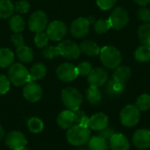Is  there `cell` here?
Returning a JSON list of instances; mask_svg holds the SVG:
<instances>
[{
	"label": "cell",
	"mask_w": 150,
	"mask_h": 150,
	"mask_svg": "<svg viewBox=\"0 0 150 150\" xmlns=\"http://www.w3.org/2000/svg\"><path fill=\"white\" fill-rule=\"evenodd\" d=\"M66 137L68 142L73 146H83L91 139V130L80 125H74L67 131Z\"/></svg>",
	"instance_id": "obj_1"
},
{
	"label": "cell",
	"mask_w": 150,
	"mask_h": 150,
	"mask_svg": "<svg viewBox=\"0 0 150 150\" xmlns=\"http://www.w3.org/2000/svg\"><path fill=\"white\" fill-rule=\"evenodd\" d=\"M100 60L102 63L108 69H115L120 66L122 61L120 51L112 46H105L100 49Z\"/></svg>",
	"instance_id": "obj_2"
},
{
	"label": "cell",
	"mask_w": 150,
	"mask_h": 150,
	"mask_svg": "<svg viewBox=\"0 0 150 150\" xmlns=\"http://www.w3.org/2000/svg\"><path fill=\"white\" fill-rule=\"evenodd\" d=\"M9 80L15 86H22L30 82V75L27 69L21 63H14L8 71Z\"/></svg>",
	"instance_id": "obj_3"
},
{
	"label": "cell",
	"mask_w": 150,
	"mask_h": 150,
	"mask_svg": "<svg viewBox=\"0 0 150 150\" xmlns=\"http://www.w3.org/2000/svg\"><path fill=\"white\" fill-rule=\"evenodd\" d=\"M61 98L63 105L70 111L78 110L83 103V96L73 87L65 88L62 91Z\"/></svg>",
	"instance_id": "obj_4"
},
{
	"label": "cell",
	"mask_w": 150,
	"mask_h": 150,
	"mask_svg": "<svg viewBox=\"0 0 150 150\" xmlns=\"http://www.w3.org/2000/svg\"><path fill=\"white\" fill-rule=\"evenodd\" d=\"M120 118L123 126L132 127L139 123L141 119V111L135 105H127L121 110Z\"/></svg>",
	"instance_id": "obj_5"
},
{
	"label": "cell",
	"mask_w": 150,
	"mask_h": 150,
	"mask_svg": "<svg viewBox=\"0 0 150 150\" xmlns=\"http://www.w3.org/2000/svg\"><path fill=\"white\" fill-rule=\"evenodd\" d=\"M111 27L116 30L123 29L129 21V15L123 7H116L112 10L109 17Z\"/></svg>",
	"instance_id": "obj_6"
},
{
	"label": "cell",
	"mask_w": 150,
	"mask_h": 150,
	"mask_svg": "<svg viewBox=\"0 0 150 150\" xmlns=\"http://www.w3.org/2000/svg\"><path fill=\"white\" fill-rule=\"evenodd\" d=\"M28 25L33 32H43L47 26V17L46 13L42 11H38L33 13L29 18Z\"/></svg>",
	"instance_id": "obj_7"
},
{
	"label": "cell",
	"mask_w": 150,
	"mask_h": 150,
	"mask_svg": "<svg viewBox=\"0 0 150 150\" xmlns=\"http://www.w3.org/2000/svg\"><path fill=\"white\" fill-rule=\"evenodd\" d=\"M47 35L52 40L58 41L61 40L67 33L66 25L59 20H54L49 23L47 26Z\"/></svg>",
	"instance_id": "obj_8"
},
{
	"label": "cell",
	"mask_w": 150,
	"mask_h": 150,
	"mask_svg": "<svg viewBox=\"0 0 150 150\" xmlns=\"http://www.w3.org/2000/svg\"><path fill=\"white\" fill-rule=\"evenodd\" d=\"M60 54L68 59H77L81 54L79 46L72 40H64L58 46Z\"/></svg>",
	"instance_id": "obj_9"
},
{
	"label": "cell",
	"mask_w": 150,
	"mask_h": 150,
	"mask_svg": "<svg viewBox=\"0 0 150 150\" xmlns=\"http://www.w3.org/2000/svg\"><path fill=\"white\" fill-rule=\"evenodd\" d=\"M6 145L12 150H21L25 148L27 140L24 134L18 131L10 132L5 137Z\"/></svg>",
	"instance_id": "obj_10"
},
{
	"label": "cell",
	"mask_w": 150,
	"mask_h": 150,
	"mask_svg": "<svg viewBox=\"0 0 150 150\" xmlns=\"http://www.w3.org/2000/svg\"><path fill=\"white\" fill-rule=\"evenodd\" d=\"M109 75L105 69L104 68H95L92 69L88 75V82L91 86L101 87L106 83L108 81Z\"/></svg>",
	"instance_id": "obj_11"
},
{
	"label": "cell",
	"mask_w": 150,
	"mask_h": 150,
	"mask_svg": "<svg viewBox=\"0 0 150 150\" xmlns=\"http://www.w3.org/2000/svg\"><path fill=\"white\" fill-rule=\"evenodd\" d=\"M56 75L60 80L69 83V82L75 80L77 77L78 73H77V69L76 66H74L71 63L65 62V63L61 64L57 68Z\"/></svg>",
	"instance_id": "obj_12"
},
{
	"label": "cell",
	"mask_w": 150,
	"mask_h": 150,
	"mask_svg": "<svg viewBox=\"0 0 150 150\" xmlns=\"http://www.w3.org/2000/svg\"><path fill=\"white\" fill-rule=\"evenodd\" d=\"M90 21L85 18H78L75 19L70 26L71 34L76 38L84 37L90 30Z\"/></svg>",
	"instance_id": "obj_13"
},
{
	"label": "cell",
	"mask_w": 150,
	"mask_h": 150,
	"mask_svg": "<svg viewBox=\"0 0 150 150\" xmlns=\"http://www.w3.org/2000/svg\"><path fill=\"white\" fill-rule=\"evenodd\" d=\"M23 95L29 102L35 103L40 100L42 98V89L38 83L34 82H29L23 90Z\"/></svg>",
	"instance_id": "obj_14"
},
{
	"label": "cell",
	"mask_w": 150,
	"mask_h": 150,
	"mask_svg": "<svg viewBox=\"0 0 150 150\" xmlns=\"http://www.w3.org/2000/svg\"><path fill=\"white\" fill-rule=\"evenodd\" d=\"M133 143L139 149H150V130L139 129L133 135Z\"/></svg>",
	"instance_id": "obj_15"
},
{
	"label": "cell",
	"mask_w": 150,
	"mask_h": 150,
	"mask_svg": "<svg viewBox=\"0 0 150 150\" xmlns=\"http://www.w3.org/2000/svg\"><path fill=\"white\" fill-rule=\"evenodd\" d=\"M108 123H109L108 117L103 112H98L92 115L90 118L89 127L95 131H100L105 128L106 127H108Z\"/></svg>",
	"instance_id": "obj_16"
},
{
	"label": "cell",
	"mask_w": 150,
	"mask_h": 150,
	"mask_svg": "<svg viewBox=\"0 0 150 150\" xmlns=\"http://www.w3.org/2000/svg\"><path fill=\"white\" fill-rule=\"evenodd\" d=\"M109 145L112 150H129L130 149L128 139L122 134H115L109 140Z\"/></svg>",
	"instance_id": "obj_17"
},
{
	"label": "cell",
	"mask_w": 150,
	"mask_h": 150,
	"mask_svg": "<svg viewBox=\"0 0 150 150\" xmlns=\"http://www.w3.org/2000/svg\"><path fill=\"white\" fill-rule=\"evenodd\" d=\"M126 89L125 83H120L113 79L108 80L105 83V93L110 97H119L120 96Z\"/></svg>",
	"instance_id": "obj_18"
},
{
	"label": "cell",
	"mask_w": 150,
	"mask_h": 150,
	"mask_svg": "<svg viewBox=\"0 0 150 150\" xmlns=\"http://www.w3.org/2000/svg\"><path fill=\"white\" fill-rule=\"evenodd\" d=\"M57 123L62 129H69L75 123V117L73 111L65 110L62 111L57 118Z\"/></svg>",
	"instance_id": "obj_19"
},
{
	"label": "cell",
	"mask_w": 150,
	"mask_h": 150,
	"mask_svg": "<svg viewBox=\"0 0 150 150\" xmlns=\"http://www.w3.org/2000/svg\"><path fill=\"white\" fill-rule=\"evenodd\" d=\"M130 77H131V69L128 66L117 67L112 75V79L120 83H125Z\"/></svg>",
	"instance_id": "obj_20"
},
{
	"label": "cell",
	"mask_w": 150,
	"mask_h": 150,
	"mask_svg": "<svg viewBox=\"0 0 150 150\" xmlns=\"http://www.w3.org/2000/svg\"><path fill=\"white\" fill-rule=\"evenodd\" d=\"M81 52L84 53L87 55L90 56H95L99 54L100 53V47L98 46V44H96L94 41L92 40H84L83 41L80 46H79Z\"/></svg>",
	"instance_id": "obj_21"
},
{
	"label": "cell",
	"mask_w": 150,
	"mask_h": 150,
	"mask_svg": "<svg viewBox=\"0 0 150 150\" xmlns=\"http://www.w3.org/2000/svg\"><path fill=\"white\" fill-rule=\"evenodd\" d=\"M88 147L90 150H108V142L103 137L96 135L91 137L88 142Z\"/></svg>",
	"instance_id": "obj_22"
},
{
	"label": "cell",
	"mask_w": 150,
	"mask_h": 150,
	"mask_svg": "<svg viewBox=\"0 0 150 150\" xmlns=\"http://www.w3.org/2000/svg\"><path fill=\"white\" fill-rule=\"evenodd\" d=\"M47 68L42 63H36L34 64L29 71L30 75V82H34L43 78L46 76Z\"/></svg>",
	"instance_id": "obj_23"
},
{
	"label": "cell",
	"mask_w": 150,
	"mask_h": 150,
	"mask_svg": "<svg viewBox=\"0 0 150 150\" xmlns=\"http://www.w3.org/2000/svg\"><path fill=\"white\" fill-rule=\"evenodd\" d=\"M86 98L91 105H97L101 102L102 94L98 87L90 86L86 91Z\"/></svg>",
	"instance_id": "obj_24"
},
{
	"label": "cell",
	"mask_w": 150,
	"mask_h": 150,
	"mask_svg": "<svg viewBox=\"0 0 150 150\" xmlns=\"http://www.w3.org/2000/svg\"><path fill=\"white\" fill-rule=\"evenodd\" d=\"M14 62V54L9 48H0V67L6 68Z\"/></svg>",
	"instance_id": "obj_25"
},
{
	"label": "cell",
	"mask_w": 150,
	"mask_h": 150,
	"mask_svg": "<svg viewBox=\"0 0 150 150\" xmlns=\"http://www.w3.org/2000/svg\"><path fill=\"white\" fill-rule=\"evenodd\" d=\"M134 59L139 62H147L150 61V47L142 45L134 51Z\"/></svg>",
	"instance_id": "obj_26"
},
{
	"label": "cell",
	"mask_w": 150,
	"mask_h": 150,
	"mask_svg": "<svg viewBox=\"0 0 150 150\" xmlns=\"http://www.w3.org/2000/svg\"><path fill=\"white\" fill-rule=\"evenodd\" d=\"M138 37L142 45L150 47V23H144L138 29Z\"/></svg>",
	"instance_id": "obj_27"
},
{
	"label": "cell",
	"mask_w": 150,
	"mask_h": 150,
	"mask_svg": "<svg viewBox=\"0 0 150 150\" xmlns=\"http://www.w3.org/2000/svg\"><path fill=\"white\" fill-rule=\"evenodd\" d=\"M17 55L22 62H30L33 59V50L25 45L17 48Z\"/></svg>",
	"instance_id": "obj_28"
},
{
	"label": "cell",
	"mask_w": 150,
	"mask_h": 150,
	"mask_svg": "<svg viewBox=\"0 0 150 150\" xmlns=\"http://www.w3.org/2000/svg\"><path fill=\"white\" fill-rule=\"evenodd\" d=\"M15 8L10 0H0V18H7L13 14Z\"/></svg>",
	"instance_id": "obj_29"
},
{
	"label": "cell",
	"mask_w": 150,
	"mask_h": 150,
	"mask_svg": "<svg viewBox=\"0 0 150 150\" xmlns=\"http://www.w3.org/2000/svg\"><path fill=\"white\" fill-rule=\"evenodd\" d=\"M9 26L15 33H19L24 30L25 21L19 15H14L9 21Z\"/></svg>",
	"instance_id": "obj_30"
},
{
	"label": "cell",
	"mask_w": 150,
	"mask_h": 150,
	"mask_svg": "<svg viewBox=\"0 0 150 150\" xmlns=\"http://www.w3.org/2000/svg\"><path fill=\"white\" fill-rule=\"evenodd\" d=\"M27 127L33 134H39L42 132L44 128L43 121L37 117H32L27 120Z\"/></svg>",
	"instance_id": "obj_31"
},
{
	"label": "cell",
	"mask_w": 150,
	"mask_h": 150,
	"mask_svg": "<svg viewBox=\"0 0 150 150\" xmlns=\"http://www.w3.org/2000/svg\"><path fill=\"white\" fill-rule=\"evenodd\" d=\"M135 105L140 111H148L150 108V95L144 93L139 96L136 99Z\"/></svg>",
	"instance_id": "obj_32"
},
{
	"label": "cell",
	"mask_w": 150,
	"mask_h": 150,
	"mask_svg": "<svg viewBox=\"0 0 150 150\" xmlns=\"http://www.w3.org/2000/svg\"><path fill=\"white\" fill-rule=\"evenodd\" d=\"M110 28L112 27L108 19H98V21L95 22L94 25V30L98 34L105 33Z\"/></svg>",
	"instance_id": "obj_33"
},
{
	"label": "cell",
	"mask_w": 150,
	"mask_h": 150,
	"mask_svg": "<svg viewBox=\"0 0 150 150\" xmlns=\"http://www.w3.org/2000/svg\"><path fill=\"white\" fill-rule=\"evenodd\" d=\"M48 36L47 35V33H43V32H40V33H36V35L34 37V42L35 45L40 47H47V43H48Z\"/></svg>",
	"instance_id": "obj_34"
},
{
	"label": "cell",
	"mask_w": 150,
	"mask_h": 150,
	"mask_svg": "<svg viewBox=\"0 0 150 150\" xmlns=\"http://www.w3.org/2000/svg\"><path fill=\"white\" fill-rule=\"evenodd\" d=\"M60 55V51L58 47H47L42 51V56L46 59H53Z\"/></svg>",
	"instance_id": "obj_35"
},
{
	"label": "cell",
	"mask_w": 150,
	"mask_h": 150,
	"mask_svg": "<svg viewBox=\"0 0 150 150\" xmlns=\"http://www.w3.org/2000/svg\"><path fill=\"white\" fill-rule=\"evenodd\" d=\"M77 69V73L78 76H88L90 74V72L91 71L92 68H91V64L88 62H83L81 63H79L76 67Z\"/></svg>",
	"instance_id": "obj_36"
},
{
	"label": "cell",
	"mask_w": 150,
	"mask_h": 150,
	"mask_svg": "<svg viewBox=\"0 0 150 150\" xmlns=\"http://www.w3.org/2000/svg\"><path fill=\"white\" fill-rule=\"evenodd\" d=\"M137 16L140 20L144 23H150V10L147 7H142L137 12Z\"/></svg>",
	"instance_id": "obj_37"
},
{
	"label": "cell",
	"mask_w": 150,
	"mask_h": 150,
	"mask_svg": "<svg viewBox=\"0 0 150 150\" xmlns=\"http://www.w3.org/2000/svg\"><path fill=\"white\" fill-rule=\"evenodd\" d=\"M11 82L4 75H0V95L5 94L10 90Z\"/></svg>",
	"instance_id": "obj_38"
},
{
	"label": "cell",
	"mask_w": 150,
	"mask_h": 150,
	"mask_svg": "<svg viewBox=\"0 0 150 150\" xmlns=\"http://www.w3.org/2000/svg\"><path fill=\"white\" fill-rule=\"evenodd\" d=\"M15 10L20 13H26L28 11H29V8H30V4L27 1H25V0H19L18 1L16 4H15V6H14Z\"/></svg>",
	"instance_id": "obj_39"
},
{
	"label": "cell",
	"mask_w": 150,
	"mask_h": 150,
	"mask_svg": "<svg viewBox=\"0 0 150 150\" xmlns=\"http://www.w3.org/2000/svg\"><path fill=\"white\" fill-rule=\"evenodd\" d=\"M116 2L117 0H97V4L100 9L107 11L112 9L115 5Z\"/></svg>",
	"instance_id": "obj_40"
},
{
	"label": "cell",
	"mask_w": 150,
	"mask_h": 150,
	"mask_svg": "<svg viewBox=\"0 0 150 150\" xmlns=\"http://www.w3.org/2000/svg\"><path fill=\"white\" fill-rule=\"evenodd\" d=\"M98 132H99L98 133V135L101 136V137H103L106 141H109L116 134L114 128L110 127H106L105 128H104V129H102V130H100Z\"/></svg>",
	"instance_id": "obj_41"
},
{
	"label": "cell",
	"mask_w": 150,
	"mask_h": 150,
	"mask_svg": "<svg viewBox=\"0 0 150 150\" xmlns=\"http://www.w3.org/2000/svg\"><path fill=\"white\" fill-rule=\"evenodd\" d=\"M11 41L17 48L24 46V39L20 33H14L13 35H11Z\"/></svg>",
	"instance_id": "obj_42"
},
{
	"label": "cell",
	"mask_w": 150,
	"mask_h": 150,
	"mask_svg": "<svg viewBox=\"0 0 150 150\" xmlns=\"http://www.w3.org/2000/svg\"><path fill=\"white\" fill-rule=\"evenodd\" d=\"M73 112H74V117H75V123H76L77 125L81 122V120L86 116L85 115V113L83 112V111H81V110H76V111H73Z\"/></svg>",
	"instance_id": "obj_43"
},
{
	"label": "cell",
	"mask_w": 150,
	"mask_h": 150,
	"mask_svg": "<svg viewBox=\"0 0 150 150\" xmlns=\"http://www.w3.org/2000/svg\"><path fill=\"white\" fill-rule=\"evenodd\" d=\"M89 123H90V118H88L87 116H85V117L81 120V122H80L78 125H80V126H82V127H89Z\"/></svg>",
	"instance_id": "obj_44"
},
{
	"label": "cell",
	"mask_w": 150,
	"mask_h": 150,
	"mask_svg": "<svg viewBox=\"0 0 150 150\" xmlns=\"http://www.w3.org/2000/svg\"><path fill=\"white\" fill-rule=\"evenodd\" d=\"M134 2L142 7H146L150 3V0H134Z\"/></svg>",
	"instance_id": "obj_45"
},
{
	"label": "cell",
	"mask_w": 150,
	"mask_h": 150,
	"mask_svg": "<svg viewBox=\"0 0 150 150\" xmlns=\"http://www.w3.org/2000/svg\"><path fill=\"white\" fill-rule=\"evenodd\" d=\"M4 137V131L3 127L0 126V141H1Z\"/></svg>",
	"instance_id": "obj_46"
},
{
	"label": "cell",
	"mask_w": 150,
	"mask_h": 150,
	"mask_svg": "<svg viewBox=\"0 0 150 150\" xmlns=\"http://www.w3.org/2000/svg\"><path fill=\"white\" fill-rule=\"evenodd\" d=\"M78 150H87V149H78Z\"/></svg>",
	"instance_id": "obj_47"
},
{
	"label": "cell",
	"mask_w": 150,
	"mask_h": 150,
	"mask_svg": "<svg viewBox=\"0 0 150 150\" xmlns=\"http://www.w3.org/2000/svg\"><path fill=\"white\" fill-rule=\"evenodd\" d=\"M21 150H28V149H26L25 148V149H21Z\"/></svg>",
	"instance_id": "obj_48"
},
{
	"label": "cell",
	"mask_w": 150,
	"mask_h": 150,
	"mask_svg": "<svg viewBox=\"0 0 150 150\" xmlns=\"http://www.w3.org/2000/svg\"><path fill=\"white\" fill-rule=\"evenodd\" d=\"M139 150H142V149H139Z\"/></svg>",
	"instance_id": "obj_49"
}]
</instances>
